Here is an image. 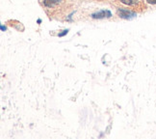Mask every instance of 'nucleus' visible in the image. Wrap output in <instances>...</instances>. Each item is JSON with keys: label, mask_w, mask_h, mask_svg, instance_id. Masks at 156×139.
I'll return each instance as SVG.
<instances>
[{"label": "nucleus", "mask_w": 156, "mask_h": 139, "mask_svg": "<svg viewBox=\"0 0 156 139\" xmlns=\"http://www.w3.org/2000/svg\"><path fill=\"white\" fill-rule=\"evenodd\" d=\"M118 14L119 16L122 17V19H131V17L135 16V13L132 11L128 10H124V9H119L118 10Z\"/></svg>", "instance_id": "nucleus-1"}, {"label": "nucleus", "mask_w": 156, "mask_h": 139, "mask_svg": "<svg viewBox=\"0 0 156 139\" xmlns=\"http://www.w3.org/2000/svg\"><path fill=\"white\" fill-rule=\"evenodd\" d=\"M121 2L125 4V5H128L133 7V6H136L139 4V0H121Z\"/></svg>", "instance_id": "nucleus-2"}, {"label": "nucleus", "mask_w": 156, "mask_h": 139, "mask_svg": "<svg viewBox=\"0 0 156 139\" xmlns=\"http://www.w3.org/2000/svg\"><path fill=\"white\" fill-rule=\"evenodd\" d=\"M106 14H111V13H110V12H108V11H102V12H100V13L93 15V17H98V19H101V17H104Z\"/></svg>", "instance_id": "nucleus-3"}, {"label": "nucleus", "mask_w": 156, "mask_h": 139, "mask_svg": "<svg viewBox=\"0 0 156 139\" xmlns=\"http://www.w3.org/2000/svg\"><path fill=\"white\" fill-rule=\"evenodd\" d=\"M148 3H151V4H156V0H147Z\"/></svg>", "instance_id": "nucleus-4"}, {"label": "nucleus", "mask_w": 156, "mask_h": 139, "mask_svg": "<svg viewBox=\"0 0 156 139\" xmlns=\"http://www.w3.org/2000/svg\"><path fill=\"white\" fill-rule=\"evenodd\" d=\"M67 33H68V30H65V32H64V33H62V34H59V36H60V37H62V36L66 35Z\"/></svg>", "instance_id": "nucleus-5"}]
</instances>
